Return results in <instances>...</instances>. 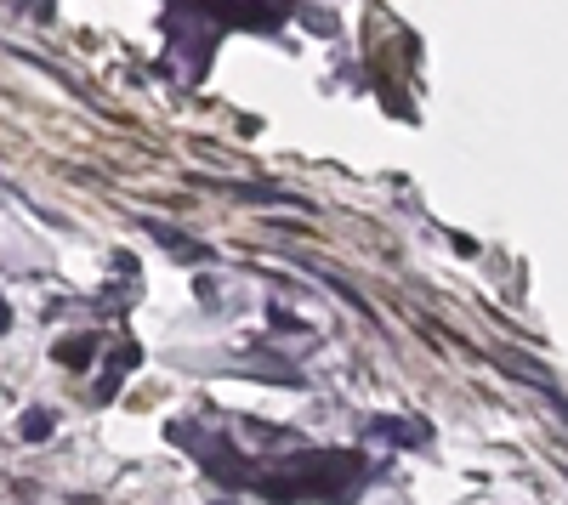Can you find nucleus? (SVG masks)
I'll return each mask as SVG.
<instances>
[{"mask_svg":"<svg viewBox=\"0 0 568 505\" xmlns=\"http://www.w3.org/2000/svg\"><path fill=\"white\" fill-rule=\"evenodd\" d=\"M142 227H148V233H154V239H160L165 250H171V256H177V262H199V267H211V262H216V250H211V244H199V239H188V233H177V227L160 222V216H148Z\"/></svg>","mask_w":568,"mask_h":505,"instance_id":"f03ea898","label":"nucleus"},{"mask_svg":"<svg viewBox=\"0 0 568 505\" xmlns=\"http://www.w3.org/2000/svg\"><path fill=\"white\" fill-rule=\"evenodd\" d=\"M370 437H392V443H415V437H426V426H409V420H387V415H375L370 426H364Z\"/></svg>","mask_w":568,"mask_h":505,"instance_id":"0eeeda50","label":"nucleus"},{"mask_svg":"<svg viewBox=\"0 0 568 505\" xmlns=\"http://www.w3.org/2000/svg\"><path fill=\"white\" fill-rule=\"evenodd\" d=\"M52 432H57V415H52V409H29V415L18 420V437H23V443H46Z\"/></svg>","mask_w":568,"mask_h":505,"instance_id":"423d86ee","label":"nucleus"},{"mask_svg":"<svg viewBox=\"0 0 568 505\" xmlns=\"http://www.w3.org/2000/svg\"><path fill=\"white\" fill-rule=\"evenodd\" d=\"M12 330V307H6V296H0V335Z\"/></svg>","mask_w":568,"mask_h":505,"instance_id":"6e6552de","label":"nucleus"},{"mask_svg":"<svg viewBox=\"0 0 568 505\" xmlns=\"http://www.w3.org/2000/svg\"><path fill=\"white\" fill-rule=\"evenodd\" d=\"M495 364L506 369V375H517V381H529V386H540V392H551V398H563V392H557V381H551V369L529 364V352H512V347H506Z\"/></svg>","mask_w":568,"mask_h":505,"instance_id":"20e7f679","label":"nucleus"},{"mask_svg":"<svg viewBox=\"0 0 568 505\" xmlns=\"http://www.w3.org/2000/svg\"><path fill=\"white\" fill-rule=\"evenodd\" d=\"M364 483V460L347 449H313V500L324 505H353Z\"/></svg>","mask_w":568,"mask_h":505,"instance_id":"f257e3e1","label":"nucleus"},{"mask_svg":"<svg viewBox=\"0 0 568 505\" xmlns=\"http://www.w3.org/2000/svg\"><path fill=\"white\" fill-rule=\"evenodd\" d=\"M137 364H142V347H137V341H120V347H114V358H108V369H103V381H97V403H114V398H120V381Z\"/></svg>","mask_w":568,"mask_h":505,"instance_id":"7ed1b4c3","label":"nucleus"},{"mask_svg":"<svg viewBox=\"0 0 568 505\" xmlns=\"http://www.w3.org/2000/svg\"><path fill=\"white\" fill-rule=\"evenodd\" d=\"M57 364L63 369L97 364V335H63V341H57Z\"/></svg>","mask_w":568,"mask_h":505,"instance_id":"39448f33","label":"nucleus"}]
</instances>
